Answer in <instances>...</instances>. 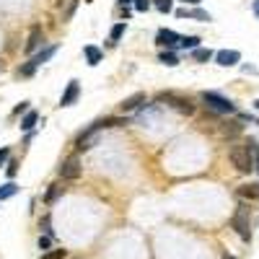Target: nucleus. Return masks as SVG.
Segmentation results:
<instances>
[{
    "label": "nucleus",
    "instance_id": "obj_21",
    "mask_svg": "<svg viewBox=\"0 0 259 259\" xmlns=\"http://www.w3.org/2000/svg\"><path fill=\"white\" fill-rule=\"evenodd\" d=\"M86 57H88V65H99L101 62V52L96 47H86Z\"/></svg>",
    "mask_w": 259,
    "mask_h": 259
},
{
    "label": "nucleus",
    "instance_id": "obj_31",
    "mask_svg": "<svg viewBox=\"0 0 259 259\" xmlns=\"http://www.w3.org/2000/svg\"><path fill=\"white\" fill-rule=\"evenodd\" d=\"M16 171H18V163H16V161H11V166H8V177L13 179V177H16Z\"/></svg>",
    "mask_w": 259,
    "mask_h": 259
},
{
    "label": "nucleus",
    "instance_id": "obj_29",
    "mask_svg": "<svg viewBox=\"0 0 259 259\" xmlns=\"http://www.w3.org/2000/svg\"><path fill=\"white\" fill-rule=\"evenodd\" d=\"M8 155H11V148H0V166L8 161Z\"/></svg>",
    "mask_w": 259,
    "mask_h": 259
},
{
    "label": "nucleus",
    "instance_id": "obj_25",
    "mask_svg": "<svg viewBox=\"0 0 259 259\" xmlns=\"http://www.w3.org/2000/svg\"><path fill=\"white\" fill-rule=\"evenodd\" d=\"M42 259H65V249H52V252L42 254Z\"/></svg>",
    "mask_w": 259,
    "mask_h": 259
},
{
    "label": "nucleus",
    "instance_id": "obj_26",
    "mask_svg": "<svg viewBox=\"0 0 259 259\" xmlns=\"http://www.w3.org/2000/svg\"><path fill=\"white\" fill-rule=\"evenodd\" d=\"M62 192V187L60 184H50V192H47V202H54V197Z\"/></svg>",
    "mask_w": 259,
    "mask_h": 259
},
{
    "label": "nucleus",
    "instance_id": "obj_8",
    "mask_svg": "<svg viewBox=\"0 0 259 259\" xmlns=\"http://www.w3.org/2000/svg\"><path fill=\"white\" fill-rule=\"evenodd\" d=\"M96 140H99V132L96 130H86V132H80L78 135V151H88V148H94L96 145Z\"/></svg>",
    "mask_w": 259,
    "mask_h": 259
},
{
    "label": "nucleus",
    "instance_id": "obj_33",
    "mask_svg": "<svg viewBox=\"0 0 259 259\" xmlns=\"http://www.w3.org/2000/svg\"><path fill=\"white\" fill-rule=\"evenodd\" d=\"M252 11H254V16L259 18V0H254V5H252Z\"/></svg>",
    "mask_w": 259,
    "mask_h": 259
},
{
    "label": "nucleus",
    "instance_id": "obj_38",
    "mask_svg": "<svg viewBox=\"0 0 259 259\" xmlns=\"http://www.w3.org/2000/svg\"><path fill=\"white\" fill-rule=\"evenodd\" d=\"M257 109H259V101H257Z\"/></svg>",
    "mask_w": 259,
    "mask_h": 259
},
{
    "label": "nucleus",
    "instance_id": "obj_13",
    "mask_svg": "<svg viewBox=\"0 0 259 259\" xmlns=\"http://www.w3.org/2000/svg\"><path fill=\"white\" fill-rule=\"evenodd\" d=\"M241 130H244V125L238 122V119H228V122L220 125V132H223L226 137H236V135H241Z\"/></svg>",
    "mask_w": 259,
    "mask_h": 259
},
{
    "label": "nucleus",
    "instance_id": "obj_4",
    "mask_svg": "<svg viewBox=\"0 0 259 259\" xmlns=\"http://www.w3.org/2000/svg\"><path fill=\"white\" fill-rule=\"evenodd\" d=\"M60 177H62V179H78V177H80V161L76 158V155H70V158L62 161Z\"/></svg>",
    "mask_w": 259,
    "mask_h": 259
},
{
    "label": "nucleus",
    "instance_id": "obj_5",
    "mask_svg": "<svg viewBox=\"0 0 259 259\" xmlns=\"http://www.w3.org/2000/svg\"><path fill=\"white\" fill-rule=\"evenodd\" d=\"M179 42H181V36L177 34V31H171V29H161L158 31V44L161 47H166V50H174V47H179Z\"/></svg>",
    "mask_w": 259,
    "mask_h": 259
},
{
    "label": "nucleus",
    "instance_id": "obj_9",
    "mask_svg": "<svg viewBox=\"0 0 259 259\" xmlns=\"http://www.w3.org/2000/svg\"><path fill=\"white\" fill-rule=\"evenodd\" d=\"M44 44V31H42V26H34L31 34H29V42H26V52H34V50H39Z\"/></svg>",
    "mask_w": 259,
    "mask_h": 259
},
{
    "label": "nucleus",
    "instance_id": "obj_27",
    "mask_svg": "<svg viewBox=\"0 0 259 259\" xmlns=\"http://www.w3.org/2000/svg\"><path fill=\"white\" fill-rule=\"evenodd\" d=\"M125 29H127V26H125V24H117V26H114V29H112V42H117V39H119V36H122V34H125Z\"/></svg>",
    "mask_w": 259,
    "mask_h": 259
},
{
    "label": "nucleus",
    "instance_id": "obj_20",
    "mask_svg": "<svg viewBox=\"0 0 259 259\" xmlns=\"http://www.w3.org/2000/svg\"><path fill=\"white\" fill-rule=\"evenodd\" d=\"M158 60H161L163 65H169V68H174V65H179V60H177V54H174V52H169V50H163Z\"/></svg>",
    "mask_w": 259,
    "mask_h": 259
},
{
    "label": "nucleus",
    "instance_id": "obj_12",
    "mask_svg": "<svg viewBox=\"0 0 259 259\" xmlns=\"http://www.w3.org/2000/svg\"><path fill=\"white\" fill-rule=\"evenodd\" d=\"M78 94H80V86H78V80H70V83H68V91H65V94H62L60 106H70L73 101L78 99Z\"/></svg>",
    "mask_w": 259,
    "mask_h": 259
},
{
    "label": "nucleus",
    "instance_id": "obj_15",
    "mask_svg": "<svg viewBox=\"0 0 259 259\" xmlns=\"http://www.w3.org/2000/svg\"><path fill=\"white\" fill-rule=\"evenodd\" d=\"M179 18H200V21H210V13L200 11V8H194V11H187V8H179L177 11Z\"/></svg>",
    "mask_w": 259,
    "mask_h": 259
},
{
    "label": "nucleus",
    "instance_id": "obj_32",
    "mask_svg": "<svg viewBox=\"0 0 259 259\" xmlns=\"http://www.w3.org/2000/svg\"><path fill=\"white\" fill-rule=\"evenodd\" d=\"M29 109V101H24V104H18L16 109H13V114H21V112H26Z\"/></svg>",
    "mask_w": 259,
    "mask_h": 259
},
{
    "label": "nucleus",
    "instance_id": "obj_18",
    "mask_svg": "<svg viewBox=\"0 0 259 259\" xmlns=\"http://www.w3.org/2000/svg\"><path fill=\"white\" fill-rule=\"evenodd\" d=\"M16 192H18V184L8 181V184H3V187H0V200H8V197H13Z\"/></svg>",
    "mask_w": 259,
    "mask_h": 259
},
{
    "label": "nucleus",
    "instance_id": "obj_17",
    "mask_svg": "<svg viewBox=\"0 0 259 259\" xmlns=\"http://www.w3.org/2000/svg\"><path fill=\"white\" fill-rule=\"evenodd\" d=\"M36 122H39V114H36V112H26L24 119H21V130H26V132H29V130H31Z\"/></svg>",
    "mask_w": 259,
    "mask_h": 259
},
{
    "label": "nucleus",
    "instance_id": "obj_35",
    "mask_svg": "<svg viewBox=\"0 0 259 259\" xmlns=\"http://www.w3.org/2000/svg\"><path fill=\"white\" fill-rule=\"evenodd\" d=\"M119 3H122V5H130V3H132V0H119Z\"/></svg>",
    "mask_w": 259,
    "mask_h": 259
},
{
    "label": "nucleus",
    "instance_id": "obj_30",
    "mask_svg": "<svg viewBox=\"0 0 259 259\" xmlns=\"http://www.w3.org/2000/svg\"><path fill=\"white\" fill-rule=\"evenodd\" d=\"M39 249H42V252H47V249H50V236H42L39 238Z\"/></svg>",
    "mask_w": 259,
    "mask_h": 259
},
{
    "label": "nucleus",
    "instance_id": "obj_37",
    "mask_svg": "<svg viewBox=\"0 0 259 259\" xmlns=\"http://www.w3.org/2000/svg\"><path fill=\"white\" fill-rule=\"evenodd\" d=\"M0 70H3V62H0Z\"/></svg>",
    "mask_w": 259,
    "mask_h": 259
},
{
    "label": "nucleus",
    "instance_id": "obj_36",
    "mask_svg": "<svg viewBox=\"0 0 259 259\" xmlns=\"http://www.w3.org/2000/svg\"><path fill=\"white\" fill-rule=\"evenodd\" d=\"M223 259H236L233 254H223Z\"/></svg>",
    "mask_w": 259,
    "mask_h": 259
},
{
    "label": "nucleus",
    "instance_id": "obj_22",
    "mask_svg": "<svg viewBox=\"0 0 259 259\" xmlns=\"http://www.w3.org/2000/svg\"><path fill=\"white\" fill-rule=\"evenodd\" d=\"M249 151H252L254 169H257V174H259V145H257V140H249Z\"/></svg>",
    "mask_w": 259,
    "mask_h": 259
},
{
    "label": "nucleus",
    "instance_id": "obj_10",
    "mask_svg": "<svg viewBox=\"0 0 259 259\" xmlns=\"http://www.w3.org/2000/svg\"><path fill=\"white\" fill-rule=\"evenodd\" d=\"M236 194H238L241 200L257 202V200H259V184H252V181H249V184H241V187L236 189Z\"/></svg>",
    "mask_w": 259,
    "mask_h": 259
},
{
    "label": "nucleus",
    "instance_id": "obj_16",
    "mask_svg": "<svg viewBox=\"0 0 259 259\" xmlns=\"http://www.w3.org/2000/svg\"><path fill=\"white\" fill-rule=\"evenodd\" d=\"M54 52H57V47H54V44H52V47H47V50H42L39 54H34V57H31L29 62L34 65V68H39V65H42V62H47V60L52 57V54H54Z\"/></svg>",
    "mask_w": 259,
    "mask_h": 259
},
{
    "label": "nucleus",
    "instance_id": "obj_28",
    "mask_svg": "<svg viewBox=\"0 0 259 259\" xmlns=\"http://www.w3.org/2000/svg\"><path fill=\"white\" fill-rule=\"evenodd\" d=\"M34 70H36L34 65H31V62H26V65H24V68L18 70V73H21V76H34Z\"/></svg>",
    "mask_w": 259,
    "mask_h": 259
},
{
    "label": "nucleus",
    "instance_id": "obj_3",
    "mask_svg": "<svg viewBox=\"0 0 259 259\" xmlns=\"http://www.w3.org/2000/svg\"><path fill=\"white\" fill-rule=\"evenodd\" d=\"M231 226H233V231L244 238V241H252V226H249V207H246V202L238 205L233 220H231Z\"/></svg>",
    "mask_w": 259,
    "mask_h": 259
},
{
    "label": "nucleus",
    "instance_id": "obj_24",
    "mask_svg": "<svg viewBox=\"0 0 259 259\" xmlns=\"http://www.w3.org/2000/svg\"><path fill=\"white\" fill-rule=\"evenodd\" d=\"M192 57H194V60H200V62H205V60L212 57V52H210V50H194V52H192Z\"/></svg>",
    "mask_w": 259,
    "mask_h": 259
},
{
    "label": "nucleus",
    "instance_id": "obj_1",
    "mask_svg": "<svg viewBox=\"0 0 259 259\" xmlns=\"http://www.w3.org/2000/svg\"><path fill=\"white\" fill-rule=\"evenodd\" d=\"M228 158H231V163H233L241 174H249V171L254 169L249 143H236V145H231V148H228Z\"/></svg>",
    "mask_w": 259,
    "mask_h": 259
},
{
    "label": "nucleus",
    "instance_id": "obj_19",
    "mask_svg": "<svg viewBox=\"0 0 259 259\" xmlns=\"http://www.w3.org/2000/svg\"><path fill=\"white\" fill-rule=\"evenodd\" d=\"M197 44H200V36H181L179 47L181 50H197Z\"/></svg>",
    "mask_w": 259,
    "mask_h": 259
},
{
    "label": "nucleus",
    "instance_id": "obj_14",
    "mask_svg": "<svg viewBox=\"0 0 259 259\" xmlns=\"http://www.w3.org/2000/svg\"><path fill=\"white\" fill-rule=\"evenodd\" d=\"M140 104H145V94H132V96H127L119 106H122V112H132V109H137Z\"/></svg>",
    "mask_w": 259,
    "mask_h": 259
},
{
    "label": "nucleus",
    "instance_id": "obj_7",
    "mask_svg": "<svg viewBox=\"0 0 259 259\" xmlns=\"http://www.w3.org/2000/svg\"><path fill=\"white\" fill-rule=\"evenodd\" d=\"M215 60H218V65H223V68H231V65H236L241 60V54L236 50H220V52H215Z\"/></svg>",
    "mask_w": 259,
    "mask_h": 259
},
{
    "label": "nucleus",
    "instance_id": "obj_34",
    "mask_svg": "<svg viewBox=\"0 0 259 259\" xmlns=\"http://www.w3.org/2000/svg\"><path fill=\"white\" fill-rule=\"evenodd\" d=\"M184 3H192V5H200L202 0H184Z\"/></svg>",
    "mask_w": 259,
    "mask_h": 259
},
{
    "label": "nucleus",
    "instance_id": "obj_6",
    "mask_svg": "<svg viewBox=\"0 0 259 259\" xmlns=\"http://www.w3.org/2000/svg\"><path fill=\"white\" fill-rule=\"evenodd\" d=\"M158 101H174V106H177L181 114H192L194 112V106H192L189 99H179V96H174V94H161Z\"/></svg>",
    "mask_w": 259,
    "mask_h": 259
},
{
    "label": "nucleus",
    "instance_id": "obj_23",
    "mask_svg": "<svg viewBox=\"0 0 259 259\" xmlns=\"http://www.w3.org/2000/svg\"><path fill=\"white\" fill-rule=\"evenodd\" d=\"M153 5L158 8L161 13H169L171 8H174V0H153Z\"/></svg>",
    "mask_w": 259,
    "mask_h": 259
},
{
    "label": "nucleus",
    "instance_id": "obj_2",
    "mask_svg": "<svg viewBox=\"0 0 259 259\" xmlns=\"http://www.w3.org/2000/svg\"><path fill=\"white\" fill-rule=\"evenodd\" d=\"M202 101H205L207 109H212V112H218V114H233L236 112L233 101L215 94V91H205V94H202Z\"/></svg>",
    "mask_w": 259,
    "mask_h": 259
},
{
    "label": "nucleus",
    "instance_id": "obj_11",
    "mask_svg": "<svg viewBox=\"0 0 259 259\" xmlns=\"http://www.w3.org/2000/svg\"><path fill=\"white\" fill-rule=\"evenodd\" d=\"M122 125H127V117H104V119H99V122H94L88 130H99L101 127H122Z\"/></svg>",
    "mask_w": 259,
    "mask_h": 259
}]
</instances>
